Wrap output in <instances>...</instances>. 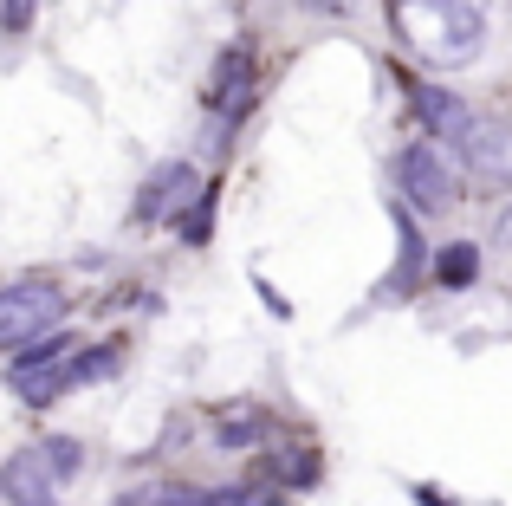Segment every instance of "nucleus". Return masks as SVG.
I'll return each mask as SVG.
<instances>
[{"instance_id":"f257e3e1","label":"nucleus","mask_w":512,"mask_h":506,"mask_svg":"<svg viewBox=\"0 0 512 506\" xmlns=\"http://www.w3.org/2000/svg\"><path fill=\"white\" fill-rule=\"evenodd\" d=\"M396 39L428 65H467L487 52V13L480 0H396Z\"/></svg>"},{"instance_id":"f03ea898","label":"nucleus","mask_w":512,"mask_h":506,"mask_svg":"<svg viewBox=\"0 0 512 506\" xmlns=\"http://www.w3.org/2000/svg\"><path fill=\"white\" fill-rule=\"evenodd\" d=\"M78 442L72 435H52V442H33L20 448V455H7V468H0V494L13 506H46L59 494V481H72L78 474Z\"/></svg>"},{"instance_id":"7ed1b4c3","label":"nucleus","mask_w":512,"mask_h":506,"mask_svg":"<svg viewBox=\"0 0 512 506\" xmlns=\"http://www.w3.org/2000/svg\"><path fill=\"white\" fill-rule=\"evenodd\" d=\"M52 325H65L59 279H13V286H0V351H26Z\"/></svg>"},{"instance_id":"20e7f679","label":"nucleus","mask_w":512,"mask_h":506,"mask_svg":"<svg viewBox=\"0 0 512 506\" xmlns=\"http://www.w3.org/2000/svg\"><path fill=\"white\" fill-rule=\"evenodd\" d=\"M396 182L422 215H441V208L454 202V169L441 163L435 143H402L396 150Z\"/></svg>"},{"instance_id":"39448f33","label":"nucleus","mask_w":512,"mask_h":506,"mask_svg":"<svg viewBox=\"0 0 512 506\" xmlns=\"http://www.w3.org/2000/svg\"><path fill=\"white\" fill-rule=\"evenodd\" d=\"M253 98H260V65H253V46H227L221 59H214V72H208V111L227 117V124H240V117L253 111Z\"/></svg>"},{"instance_id":"423d86ee","label":"nucleus","mask_w":512,"mask_h":506,"mask_svg":"<svg viewBox=\"0 0 512 506\" xmlns=\"http://www.w3.org/2000/svg\"><path fill=\"white\" fill-rule=\"evenodd\" d=\"M201 195H208V182H201L195 163H163V169H150V182L137 195V221H182Z\"/></svg>"},{"instance_id":"0eeeda50","label":"nucleus","mask_w":512,"mask_h":506,"mask_svg":"<svg viewBox=\"0 0 512 506\" xmlns=\"http://www.w3.org/2000/svg\"><path fill=\"white\" fill-rule=\"evenodd\" d=\"M409 111L415 130H428V143H461L474 130V104L454 98L448 85H409Z\"/></svg>"},{"instance_id":"6e6552de","label":"nucleus","mask_w":512,"mask_h":506,"mask_svg":"<svg viewBox=\"0 0 512 506\" xmlns=\"http://www.w3.org/2000/svg\"><path fill=\"white\" fill-rule=\"evenodd\" d=\"M454 150H461L467 176H480V182H512V124H500V117H474V130H467Z\"/></svg>"},{"instance_id":"1a4fd4ad","label":"nucleus","mask_w":512,"mask_h":506,"mask_svg":"<svg viewBox=\"0 0 512 506\" xmlns=\"http://www.w3.org/2000/svg\"><path fill=\"white\" fill-rule=\"evenodd\" d=\"M480 279V247L474 241H448L435 253V286L441 292H467Z\"/></svg>"},{"instance_id":"9d476101","label":"nucleus","mask_w":512,"mask_h":506,"mask_svg":"<svg viewBox=\"0 0 512 506\" xmlns=\"http://www.w3.org/2000/svg\"><path fill=\"white\" fill-rule=\"evenodd\" d=\"M214 435H221V448H253L266 435V409L260 403H234L214 416Z\"/></svg>"},{"instance_id":"9b49d317","label":"nucleus","mask_w":512,"mask_h":506,"mask_svg":"<svg viewBox=\"0 0 512 506\" xmlns=\"http://www.w3.org/2000/svg\"><path fill=\"white\" fill-rule=\"evenodd\" d=\"M117 506H214V494H201V487H130Z\"/></svg>"},{"instance_id":"f8f14e48","label":"nucleus","mask_w":512,"mask_h":506,"mask_svg":"<svg viewBox=\"0 0 512 506\" xmlns=\"http://www.w3.org/2000/svg\"><path fill=\"white\" fill-rule=\"evenodd\" d=\"M273 474H279V481H292V487H299V481H318V455L292 448V455H279V461H273Z\"/></svg>"},{"instance_id":"ddd939ff","label":"nucleus","mask_w":512,"mask_h":506,"mask_svg":"<svg viewBox=\"0 0 512 506\" xmlns=\"http://www.w3.org/2000/svg\"><path fill=\"white\" fill-rule=\"evenodd\" d=\"M208 221H214V189H208V195H201V202H195V208H188V215H182V221H175V228H182V241H208Z\"/></svg>"},{"instance_id":"4468645a","label":"nucleus","mask_w":512,"mask_h":506,"mask_svg":"<svg viewBox=\"0 0 512 506\" xmlns=\"http://www.w3.org/2000/svg\"><path fill=\"white\" fill-rule=\"evenodd\" d=\"M33 7L39 0H0V26H7V33H26V26H33Z\"/></svg>"},{"instance_id":"2eb2a0df","label":"nucleus","mask_w":512,"mask_h":506,"mask_svg":"<svg viewBox=\"0 0 512 506\" xmlns=\"http://www.w3.org/2000/svg\"><path fill=\"white\" fill-rule=\"evenodd\" d=\"M493 241H500V247H512V202L500 208V215H493Z\"/></svg>"},{"instance_id":"dca6fc26","label":"nucleus","mask_w":512,"mask_h":506,"mask_svg":"<svg viewBox=\"0 0 512 506\" xmlns=\"http://www.w3.org/2000/svg\"><path fill=\"white\" fill-rule=\"evenodd\" d=\"M305 7H318V13H350V0H305Z\"/></svg>"},{"instance_id":"f3484780","label":"nucleus","mask_w":512,"mask_h":506,"mask_svg":"<svg viewBox=\"0 0 512 506\" xmlns=\"http://www.w3.org/2000/svg\"><path fill=\"white\" fill-rule=\"evenodd\" d=\"M46 506H59V500H46Z\"/></svg>"}]
</instances>
